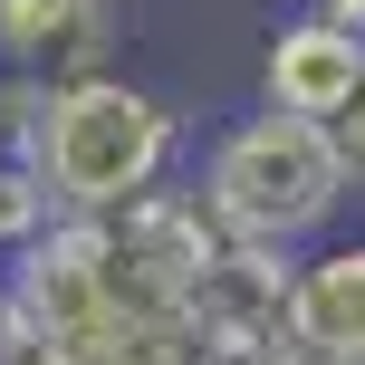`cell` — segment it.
Listing matches in <instances>:
<instances>
[{
	"label": "cell",
	"mask_w": 365,
	"mask_h": 365,
	"mask_svg": "<svg viewBox=\"0 0 365 365\" xmlns=\"http://www.w3.org/2000/svg\"><path fill=\"white\" fill-rule=\"evenodd\" d=\"M327 145H336V164H346V182H365V87L346 96V115L327 125Z\"/></svg>",
	"instance_id": "9c48e42d"
},
{
	"label": "cell",
	"mask_w": 365,
	"mask_h": 365,
	"mask_svg": "<svg viewBox=\"0 0 365 365\" xmlns=\"http://www.w3.org/2000/svg\"><path fill=\"white\" fill-rule=\"evenodd\" d=\"M0 365H48V346H38L19 317H0Z\"/></svg>",
	"instance_id": "30bf717a"
},
{
	"label": "cell",
	"mask_w": 365,
	"mask_h": 365,
	"mask_svg": "<svg viewBox=\"0 0 365 365\" xmlns=\"http://www.w3.org/2000/svg\"><path fill=\"white\" fill-rule=\"evenodd\" d=\"M182 365H279L289 356V259L221 240L173 308Z\"/></svg>",
	"instance_id": "277c9868"
},
{
	"label": "cell",
	"mask_w": 365,
	"mask_h": 365,
	"mask_svg": "<svg viewBox=\"0 0 365 365\" xmlns=\"http://www.w3.org/2000/svg\"><path fill=\"white\" fill-rule=\"evenodd\" d=\"M317 19H336L346 38H365V0H317Z\"/></svg>",
	"instance_id": "8fae6325"
},
{
	"label": "cell",
	"mask_w": 365,
	"mask_h": 365,
	"mask_svg": "<svg viewBox=\"0 0 365 365\" xmlns=\"http://www.w3.org/2000/svg\"><path fill=\"white\" fill-rule=\"evenodd\" d=\"M279 365H327V356H308V346H289V356H279Z\"/></svg>",
	"instance_id": "7c38bea8"
},
{
	"label": "cell",
	"mask_w": 365,
	"mask_h": 365,
	"mask_svg": "<svg viewBox=\"0 0 365 365\" xmlns=\"http://www.w3.org/2000/svg\"><path fill=\"white\" fill-rule=\"evenodd\" d=\"M173 106L135 77H77V87L29 96V135H19V173L38 182L48 221H96V212H125L145 202L154 182L173 173Z\"/></svg>",
	"instance_id": "7a4b0ae2"
},
{
	"label": "cell",
	"mask_w": 365,
	"mask_h": 365,
	"mask_svg": "<svg viewBox=\"0 0 365 365\" xmlns=\"http://www.w3.org/2000/svg\"><path fill=\"white\" fill-rule=\"evenodd\" d=\"M346 164H336L327 125H298V115H240L212 154H202V221H212L231 250H269V259H298L336 212H346Z\"/></svg>",
	"instance_id": "3957f363"
},
{
	"label": "cell",
	"mask_w": 365,
	"mask_h": 365,
	"mask_svg": "<svg viewBox=\"0 0 365 365\" xmlns=\"http://www.w3.org/2000/svg\"><path fill=\"white\" fill-rule=\"evenodd\" d=\"M48 231V202H38V182L19 173V164H0V269H10L29 240Z\"/></svg>",
	"instance_id": "ba28073f"
},
{
	"label": "cell",
	"mask_w": 365,
	"mask_h": 365,
	"mask_svg": "<svg viewBox=\"0 0 365 365\" xmlns=\"http://www.w3.org/2000/svg\"><path fill=\"white\" fill-rule=\"evenodd\" d=\"M115 48V0H0V77L19 96L106 77Z\"/></svg>",
	"instance_id": "5b68a950"
},
{
	"label": "cell",
	"mask_w": 365,
	"mask_h": 365,
	"mask_svg": "<svg viewBox=\"0 0 365 365\" xmlns=\"http://www.w3.org/2000/svg\"><path fill=\"white\" fill-rule=\"evenodd\" d=\"M365 87V38H346L336 19H289L269 29V58H259V96L269 115H298V125H336L346 96Z\"/></svg>",
	"instance_id": "8992f818"
},
{
	"label": "cell",
	"mask_w": 365,
	"mask_h": 365,
	"mask_svg": "<svg viewBox=\"0 0 365 365\" xmlns=\"http://www.w3.org/2000/svg\"><path fill=\"white\" fill-rule=\"evenodd\" d=\"M212 250L221 231L202 202L154 182L125 212L48 221L10 259V317L48 346V365H182L173 308Z\"/></svg>",
	"instance_id": "6da1fadb"
},
{
	"label": "cell",
	"mask_w": 365,
	"mask_h": 365,
	"mask_svg": "<svg viewBox=\"0 0 365 365\" xmlns=\"http://www.w3.org/2000/svg\"><path fill=\"white\" fill-rule=\"evenodd\" d=\"M289 346L365 365V240H327V250L289 259Z\"/></svg>",
	"instance_id": "52a82bcc"
}]
</instances>
